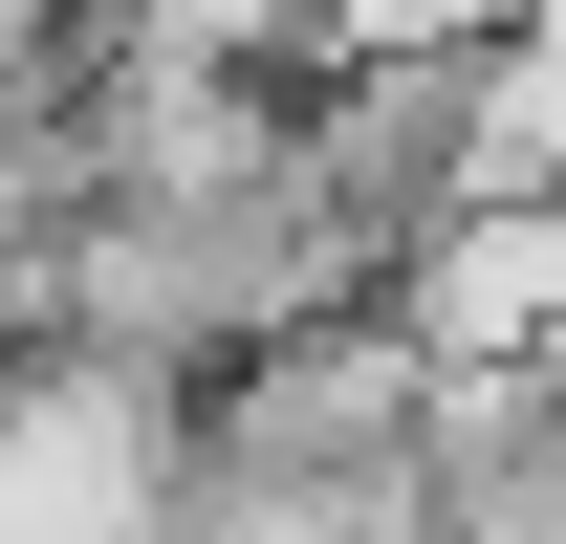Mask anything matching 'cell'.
Masks as SVG:
<instances>
[{
    "label": "cell",
    "mask_w": 566,
    "mask_h": 544,
    "mask_svg": "<svg viewBox=\"0 0 566 544\" xmlns=\"http://www.w3.org/2000/svg\"><path fill=\"white\" fill-rule=\"evenodd\" d=\"M197 523V393L109 348L0 370V544H175Z\"/></svg>",
    "instance_id": "cell-1"
},
{
    "label": "cell",
    "mask_w": 566,
    "mask_h": 544,
    "mask_svg": "<svg viewBox=\"0 0 566 544\" xmlns=\"http://www.w3.org/2000/svg\"><path fill=\"white\" fill-rule=\"evenodd\" d=\"M523 0H305V87H349V66H480Z\"/></svg>",
    "instance_id": "cell-2"
}]
</instances>
